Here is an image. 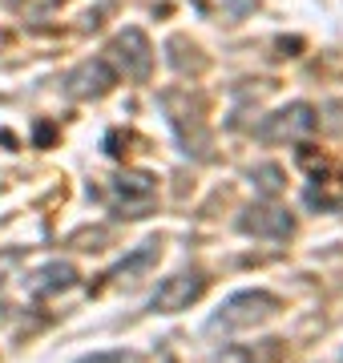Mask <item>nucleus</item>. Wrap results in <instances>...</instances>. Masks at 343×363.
I'll return each instance as SVG.
<instances>
[{"label": "nucleus", "mask_w": 343, "mask_h": 363, "mask_svg": "<svg viewBox=\"0 0 343 363\" xmlns=\"http://www.w3.org/2000/svg\"><path fill=\"white\" fill-rule=\"evenodd\" d=\"M238 230L251 234V238H291L295 230V218H291V210L283 206H271V202H259V206H247L238 214Z\"/></svg>", "instance_id": "nucleus-6"}, {"label": "nucleus", "mask_w": 343, "mask_h": 363, "mask_svg": "<svg viewBox=\"0 0 343 363\" xmlns=\"http://www.w3.org/2000/svg\"><path fill=\"white\" fill-rule=\"evenodd\" d=\"M113 85H118V73H113V65H109L106 57H97V61H85V65H77V69H73V73L65 77V93H69V97H77V101L106 97Z\"/></svg>", "instance_id": "nucleus-7"}, {"label": "nucleus", "mask_w": 343, "mask_h": 363, "mask_svg": "<svg viewBox=\"0 0 343 363\" xmlns=\"http://www.w3.org/2000/svg\"><path fill=\"white\" fill-rule=\"evenodd\" d=\"M251 178L259 182V190H263L266 198H275L279 190H283V169H279V166H259Z\"/></svg>", "instance_id": "nucleus-11"}, {"label": "nucleus", "mask_w": 343, "mask_h": 363, "mask_svg": "<svg viewBox=\"0 0 343 363\" xmlns=\"http://www.w3.org/2000/svg\"><path fill=\"white\" fill-rule=\"evenodd\" d=\"M283 355L279 339H263V343H230L226 351H218L214 363H275Z\"/></svg>", "instance_id": "nucleus-10"}, {"label": "nucleus", "mask_w": 343, "mask_h": 363, "mask_svg": "<svg viewBox=\"0 0 343 363\" xmlns=\"http://www.w3.org/2000/svg\"><path fill=\"white\" fill-rule=\"evenodd\" d=\"M210 279L202 271H178L170 279H162L154 298H150V311L154 315H178V311H190L202 295H206Z\"/></svg>", "instance_id": "nucleus-2"}, {"label": "nucleus", "mask_w": 343, "mask_h": 363, "mask_svg": "<svg viewBox=\"0 0 343 363\" xmlns=\"http://www.w3.org/2000/svg\"><path fill=\"white\" fill-rule=\"evenodd\" d=\"M158 259H162V247L150 238V242H142V247L133 250L130 259H121L113 271H109V279H118V283H137L150 267H158Z\"/></svg>", "instance_id": "nucleus-9"}, {"label": "nucleus", "mask_w": 343, "mask_h": 363, "mask_svg": "<svg viewBox=\"0 0 343 363\" xmlns=\"http://www.w3.org/2000/svg\"><path fill=\"white\" fill-rule=\"evenodd\" d=\"M154 194H158V186H154V174H145V169H130V174L113 178V210L121 218H142L154 206Z\"/></svg>", "instance_id": "nucleus-5"}, {"label": "nucleus", "mask_w": 343, "mask_h": 363, "mask_svg": "<svg viewBox=\"0 0 343 363\" xmlns=\"http://www.w3.org/2000/svg\"><path fill=\"white\" fill-rule=\"evenodd\" d=\"M279 311H283V298H279L275 291H263V286H254V291H235V295L210 315L206 331H247V327H259V323H266V319H275Z\"/></svg>", "instance_id": "nucleus-1"}, {"label": "nucleus", "mask_w": 343, "mask_h": 363, "mask_svg": "<svg viewBox=\"0 0 343 363\" xmlns=\"http://www.w3.org/2000/svg\"><path fill=\"white\" fill-rule=\"evenodd\" d=\"M106 61L118 65L113 73H125L130 81H150V73H154V45H150V37L142 28H125V33L113 37Z\"/></svg>", "instance_id": "nucleus-3"}, {"label": "nucleus", "mask_w": 343, "mask_h": 363, "mask_svg": "<svg viewBox=\"0 0 343 363\" xmlns=\"http://www.w3.org/2000/svg\"><path fill=\"white\" fill-rule=\"evenodd\" d=\"M315 125H319L315 109L307 101H295V105H287V109H279V113L266 117L263 125H259V138L263 142H303V138L315 133Z\"/></svg>", "instance_id": "nucleus-4"}, {"label": "nucleus", "mask_w": 343, "mask_h": 363, "mask_svg": "<svg viewBox=\"0 0 343 363\" xmlns=\"http://www.w3.org/2000/svg\"><path fill=\"white\" fill-rule=\"evenodd\" d=\"M69 286H77V267L73 262H45L33 279H28V291L37 298H49V295H61Z\"/></svg>", "instance_id": "nucleus-8"}]
</instances>
